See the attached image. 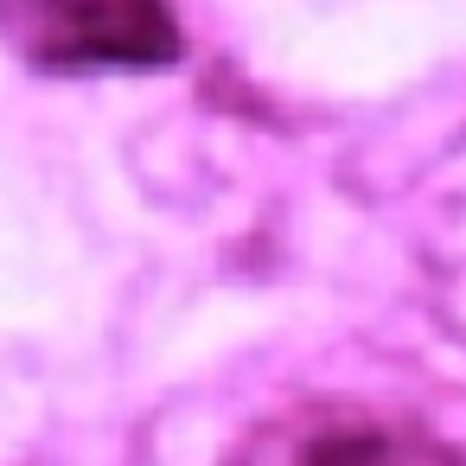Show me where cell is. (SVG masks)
<instances>
[{
  "label": "cell",
  "mask_w": 466,
  "mask_h": 466,
  "mask_svg": "<svg viewBox=\"0 0 466 466\" xmlns=\"http://www.w3.org/2000/svg\"><path fill=\"white\" fill-rule=\"evenodd\" d=\"M230 466H466L421 415L364 396H307L262 415Z\"/></svg>",
  "instance_id": "2"
},
{
  "label": "cell",
  "mask_w": 466,
  "mask_h": 466,
  "mask_svg": "<svg viewBox=\"0 0 466 466\" xmlns=\"http://www.w3.org/2000/svg\"><path fill=\"white\" fill-rule=\"evenodd\" d=\"M0 39L52 77L167 71L186 46L173 0H0Z\"/></svg>",
  "instance_id": "1"
}]
</instances>
